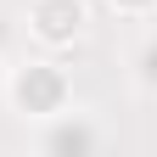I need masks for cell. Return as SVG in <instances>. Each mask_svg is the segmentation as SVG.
Returning <instances> with one entry per match:
<instances>
[{
	"label": "cell",
	"instance_id": "cell-2",
	"mask_svg": "<svg viewBox=\"0 0 157 157\" xmlns=\"http://www.w3.org/2000/svg\"><path fill=\"white\" fill-rule=\"evenodd\" d=\"M39 28H45L51 39H67L78 28V6L73 0H45V6H39Z\"/></svg>",
	"mask_w": 157,
	"mask_h": 157
},
{
	"label": "cell",
	"instance_id": "cell-3",
	"mask_svg": "<svg viewBox=\"0 0 157 157\" xmlns=\"http://www.w3.org/2000/svg\"><path fill=\"white\" fill-rule=\"evenodd\" d=\"M146 78H157V45L146 51Z\"/></svg>",
	"mask_w": 157,
	"mask_h": 157
},
{
	"label": "cell",
	"instance_id": "cell-1",
	"mask_svg": "<svg viewBox=\"0 0 157 157\" xmlns=\"http://www.w3.org/2000/svg\"><path fill=\"white\" fill-rule=\"evenodd\" d=\"M17 95H23V101L34 107V112H51L56 101H62V78H56V73H23V84H17Z\"/></svg>",
	"mask_w": 157,
	"mask_h": 157
},
{
	"label": "cell",
	"instance_id": "cell-4",
	"mask_svg": "<svg viewBox=\"0 0 157 157\" xmlns=\"http://www.w3.org/2000/svg\"><path fill=\"white\" fill-rule=\"evenodd\" d=\"M129 6H146V0H129Z\"/></svg>",
	"mask_w": 157,
	"mask_h": 157
}]
</instances>
